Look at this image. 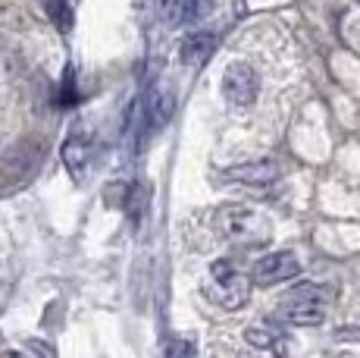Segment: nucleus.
<instances>
[{
  "instance_id": "nucleus-1",
  "label": "nucleus",
  "mask_w": 360,
  "mask_h": 358,
  "mask_svg": "<svg viewBox=\"0 0 360 358\" xmlns=\"http://www.w3.org/2000/svg\"><path fill=\"white\" fill-rule=\"evenodd\" d=\"M251 283H254V277L241 273L232 261L219 258V261H213L210 271H207L204 292L213 305L226 308V311H238V308H245V302L251 299Z\"/></svg>"
},
{
  "instance_id": "nucleus-2",
  "label": "nucleus",
  "mask_w": 360,
  "mask_h": 358,
  "mask_svg": "<svg viewBox=\"0 0 360 358\" xmlns=\"http://www.w3.org/2000/svg\"><path fill=\"white\" fill-rule=\"evenodd\" d=\"M217 226L223 239L235 245H260L269 236V220L254 208H241V204H229L217 214Z\"/></svg>"
},
{
  "instance_id": "nucleus-3",
  "label": "nucleus",
  "mask_w": 360,
  "mask_h": 358,
  "mask_svg": "<svg viewBox=\"0 0 360 358\" xmlns=\"http://www.w3.org/2000/svg\"><path fill=\"white\" fill-rule=\"evenodd\" d=\"M223 94L232 107H251L260 94V75L251 63L235 60L223 73Z\"/></svg>"
},
{
  "instance_id": "nucleus-4",
  "label": "nucleus",
  "mask_w": 360,
  "mask_h": 358,
  "mask_svg": "<svg viewBox=\"0 0 360 358\" xmlns=\"http://www.w3.org/2000/svg\"><path fill=\"white\" fill-rule=\"evenodd\" d=\"M279 176H282V167L276 161H269V157H260V161H245V163H235V167L219 170V183L251 185V189L273 185Z\"/></svg>"
},
{
  "instance_id": "nucleus-5",
  "label": "nucleus",
  "mask_w": 360,
  "mask_h": 358,
  "mask_svg": "<svg viewBox=\"0 0 360 358\" xmlns=\"http://www.w3.org/2000/svg\"><path fill=\"white\" fill-rule=\"evenodd\" d=\"M297 273H301V261H297L295 252H269L257 258V264L251 267V277L257 286L285 283V280H295Z\"/></svg>"
},
{
  "instance_id": "nucleus-6",
  "label": "nucleus",
  "mask_w": 360,
  "mask_h": 358,
  "mask_svg": "<svg viewBox=\"0 0 360 358\" xmlns=\"http://www.w3.org/2000/svg\"><path fill=\"white\" fill-rule=\"evenodd\" d=\"M91 161H94V148H91V135H88L85 126H75L69 132V139L63 142V163L69 170V176L75 183H85L88 170H91Z\"/></svg>"
},
{
  "instance_id": "nucleus-7",
  "label": "nucleus",
  "mask_w": 360,
  "mask_h": 358,
  "mask_svg": "<svg viewBox=\"0 0 360 358\" xmlns=\"http://www.w3.org/2000/svg\"><path fill=\"white\" fill-rule=\"evenodd\" d=\"M217 44H219L217 32H210V29L188 32V35L182 38V47H179V57H182V63H185V66H204L207 60L213 57Z\"/></svg>"
},
{
  "instance_id": "nucleus-8",
  "label": "nucleus",
  "mask_w": 360,
  "mask_h": 358,
  "mask_svg": "<svg viewBox=\"0 0 360 358\" xmlns=\"http://www.w3.org/2000/svg\"><path fill=\"white\" fill-rule=\"evenodd\" d=\"M169 116H172V94L154 88V92L144 98V107H141V139H144V132H150V129L166 126Z\"/></svg>"
},
{
  "instance_id": "nucleus-9",
  "label": "nucleus",
  "mask_w": 360,
  "mask_h": 358,
  "mask_svg": "<svg viewBox=\"0 0 360 358\" xmlns=\"http://www.w3.org/2000/svg\"><path fill=\"white\" fill-rule=\"evenodd\" d=\"M279 321L295 323V327H320L326 321V305L323 302H285Z\"/></svg>"
},
{
  "instance_id": "nucleus-10",
  "label": "nucleus",
  "mask_w": 360,
  "mask_h": 358,
  "mask_svg": "<svg viewBox=\"0 0 360 358\" xmlns=\"http://www.w3.org/2000/svg\"><path fill=\"white\" fill-rule=\"evenodd\" d=\"M335 299V289L329 283H316V280H304V283H295L285 292V302H332Z\"/></svg>"
},
{
  "instance_id": "nucleus-11",
  "label": "nucleus",
  "mask_w": 360,
  "mask_h": 358,
  "mask_svg": "<svg viewBox=\"0 0 360 358\" xmlns=\"http://www.w3.org/2000/svg\"><path fill=\"white\" fill-rule=\"evenodd\" d=\"M44 13L53 23V29L69 35V29H72V4L69 0H44Z\"/></svg>"
},
{
  "instance_id": "nucleus-12",
  "label": "nucleus",
  "mask_w": 360,
  "mask_h": 358,
  "mask_svg": "<svg viewBox=\"0 0 360 358\" xmlns=\"http://www.w3.org/2000/svg\"><path fill=\"white\" fill-rule=\"evenodd\" d=\"M245 340L251 342L254 349H279L282 346V333L276 327H263V323H257V327H248L245 330Z\"/></svg>"
},
{
  "instance_id": "nucleus-13",
  "label": "nucleus",
  "mask_w": 360,
  "mask_h": 358,
  "mask_svg": "<svg viewBox=\"0 0 360 358\" xmlns=\"http://www.w3.org/2000/svg\"><path fill=\"white\" fill-rule=\"evenodd\" d=\"M213 13V0H185V13L182 23H200L204 16Z\"/></svg>"
},
{
  "instance_id": "nucleus-14",
  "label": "nucleus",
  "mask_w": 360,
  "mask_h": 358,
  "mask_svg": "<svg viewBox=\"0 0 360 358\" xmlns=\"http://www.w3.org/2000/svg\"><path fill=\"white\" fill-rule=\"evenodd\" d=\"M144 202H148V195H144V185H135V189H131V192H129V198H126V208H129V214H131V220H141Z\"/></svg>"
},
{
  "instance_id": "nucleus-15",
  "label": "nucleus",
  "mask_w": 360,
  "mask_h": 358,
  "mask_svg": "<svg viewBox=\"0 0 360 358\" xmlns=\"http://www.w3.org/2000/svg\"><path fill=\"white\" fill-rule=\"evenodd\" d=\"M160 13L166 23H182V13H185V0H160Z\"/></svg>"
},
{
  "instance_id": "nucleus-16",
  "label": "nucleus",
  "mask_w": 360,
  "mask_h": 358,
  "mask_svg": "<svg viewBox=\"0 0 360 358\" xmlns=\"http://www.w3.org/2000/svg\"><path fill=\"white\" fill-rule=\"evenodd\" d=\"M335 340H342V342H360V327H338L335 330Z\"/></svg>"
},
{
  "instance_id": "nucleus-17",
  "label": "nucleus",
  "mask_w": 360,
  "mask_h": 358,
  "mask_svg": "<svg viewBox=\"0 0 360 358\" xmlns=\"http://www.w3.org/2000/svg\"><path fill=\"white\" fill-rule=\"evenodd\" d=\"M195 352V342H169L166 346V355H191Z\"/></svg>"
},
{
  "instance_id": "nucleus-18",
  "label": "nucleus",
  "mask_w": 360,
  "mask_h": 358,
  "mask_svg": "<svg viewBox=\"0 0 360 358\" xmlns=\"http://www.w3.org/2000/svg\"><path fill=\"white\" fill-rule=\"evenodd\" d=\"M29 349H34L41 355H53V346H47V342H29Z\"/></svg>"
}]
</instances>
